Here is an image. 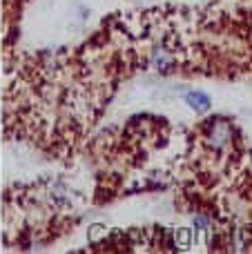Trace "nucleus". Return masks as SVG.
I'll use <instances>...</instances> for the list:
<instances>
[{
    "label": "nucleus",
    "mask_w": 252,
    "mask_h": 254,
    "mask_svg": "<svg viewBox=\"0 0 252 254\" xmlns=\"http://www.w3.org/2000/svg\"><path fill=\"white\" fill-rule=\"evenodd\" d=\"M232 141V127L228 120H207L205 127V145L214 152H221Z\"/></svg>",
    "instance_id": "1"
},
{
    "label": "nucleus",
    "mask_w": 252,
    "mask_h": 254,
    "mask_svg": "<svg viewBox=\"0 0 252 254\" xmlns=\"http://www.w3.org/2000/svg\"><path fill=\"white\" fill-rule=\"evenodd\" d=\"M150 62H152V67L156 71H161V74H170V71H174V67H176V56H174L172 49L156 47L152 51V56H150Z\"/></svg>",
    "instance_id": "2"
},
{
    "label": "nucleus",
    "mask_w": 252,
    "mask_h": 254,
    "mask_svg": "<svg viewBox=\"0 0 252 254\" xmlns=\"http://www.w3.org/2000/svg\"><path fill=\"white\" fill-rule=\"evenodd\" d=\"M207 225H210V218H207L205 214H197V216H194V227H197V230H207Z\"/></svg>",
    "instance_id": "4"
},
{
    "label": "nucleus",
    "mask_w": 252,
    "mask_h": 254,
    "mask_svg": "<svg viewBox=\"0 0 252 254\" xmlns=\"http://www.w3.org/2000/svg\"><path fill=\"white\" fill-rule=\"evenodd\" d=\"M185 105H188L192 111H197V114H205V111L210 109L212 101L205 92H201V89H190V92L185 94Z\"/></svg>",
    "instance_id": "3"
}]
</instances>
